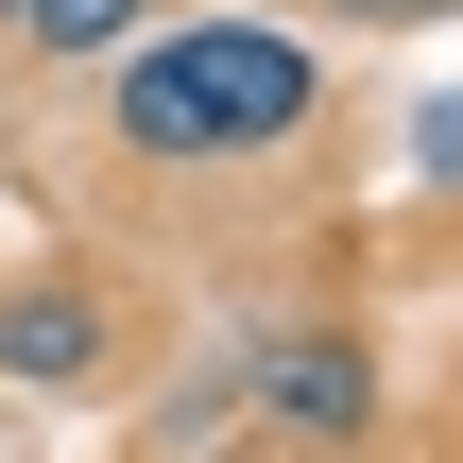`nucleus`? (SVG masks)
<instances>
[{"label":"nucleus","instance_id":"nucleus-2","mask_svg":"<svg viewBox=\"0 0 463 463\" xmlns=\"http://www.w3.org/2000/svg\"><path fill=\"white\" fill-rule=\"evenodd\" d=\"M103 378H120V292L86 258L0 275V395H103Z\"/></svg>","mask_w":463,"mask_h":463},{"label":"nucleus","instance_id":"nucleus-6","mask_svg":"<svg viewBox=\"0 0 463 463\" xmlns=\"http://www.w3.org/2000/svg\"><path fill=\"white\" fill-rule=\"evenodd\" d=\"M0 34H17V0H0Z\"/></svg>","mask_w":463,"mask_h":463},{"label":"nucleus","instance_id":"nucleus-3","mask_svg":"<svg viewBox=\"0 0 463 463\" xmlns=\"http://www.w3.org/2000/svg\"><path fill=\"white\" fill-rule=\"evenodd\" d=\"M241 412H258V447H361L378 430V344L361 326H275L241 361Z\"/></svg>","mask_w":463,"mask_h":463},{"label":"nucleus","instance_id":"nucleus-1","mask_svg":"<svg viewBox=\"0 0 463 463\" xmlns=\"http://www.w3.org/2000/svg\"><path fill=\"white\" fill-rule=\"evenodd\" d=\"M103 137L137 172H258L326 137V17H275V0L155 17L137 52H103Z\"/></svg>","mask_w":463,"mask_h":463},{"label":"nucleus","instance_id":"nucleus-4","mask_svg":"<svg viewBox=\"0 0 463 463\" xmlns=\"http://www.w3.org/2000/svg\"><path fill=\"white\" fill-rule=\"evenodd\" d=\"M155 34V0H17V52L34 69H103V52H137Z\"/></svg>","mask_w":463,"mask_h":463},{"label":"nucleus","instance_id":"nucleus-5","mask_svg":"<svg viewBox=\"0 0 463 463\" xmlns=\"http://www.w3.org/2000/svg\"><path fill=\"white\" fill-rule=\"evenodd\" d=\"M309 17H361V34H412V17H447V0H309Z\"/></svg>","mask_w":463,"mask_h":463}]
</instances>
